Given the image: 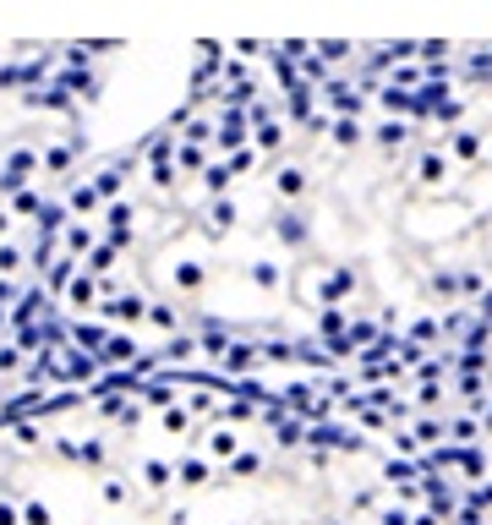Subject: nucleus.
Wrapping results in <instances>:
<instances>
[{
    "label": "nucleus",
    "mask_w": 492,
    "mask_h": 525,
    "mask_svg": "<svg viewBox=\"0 0 492 525\" xmlns=\"http://www.w3.org/2000/svg\"><path fill=\"white\" fill-rule=\"evenodd\" d=\"M214 126H219V137H214V148H219V154H236V148H246V115L236 110V104H225Z\"/></svg>",
    "instance_id": "1"
},
{
    "label": "nucleus",
    "mask_w": 492,
    "mask_h": 525,
    "mask_svg": "<svg viewBox=\"0 0 492 525\" xmlns=\"http://www.w3.org/2000/svg\"><path fill=\"white\" fill-rule=\"evenodd\" d=\"M274 236L279 241H285V247H307V236H312V230H307V214H301V208H285V214H279L274 219Z\"/></svg>",
    "instance_id": "4"
},
{
    "label": "nucleus",
    "mask_w": 492,
    "mask_h": 525,
    "mask_svg": "<svg viewBox=\"0 0 492 525\" xmlns=\"http://www.w3.org/2000/svg\"><path fill=\"white\" fill-rule=\"evenodd\" d=\"M175 159H181L186 170H208V154H203V143H186V137H181V148H175Z\"/></svg>",
    "instance_id": "19"
},
{
    "label": "nucleus",
    "mask_w": 492,
    "mask_h": 525,
    "mask_svg": "<svg viewBox=\"0 0 492 525\" xmlns=\"http://www.w3.org/2000/svg\"><path fill=\"white\" fill-rule=\"evenodd\" d=\"M460 290L465 296H482V274H460Z\"/></svg>",
    "instance_id": "44"
},
{
    "label": "nucleus",
    "mask_w": 492,
    "mask_h": 525,
    "mask_svg": "<svg viewBox=\"0 0 492 525\" xmlns=\"http://www.w3.org/2000/svg\"><path fill=\"white\" fill-rule=\"evenodd\" d=\"M104 219H110V230H126V225H132V208H126L121 197H115V203H110V214H104Z\"/></svg>",
    "instance_id": "32"
},
{
    "label": "nucleus",
    "mask_w": 492,
    "mask_h": 525,
    "mask_svg": "<svg viewBox=\"0 0 492 525\" xmlns=\"http://www.w3.org/2000/svg\"><path fill=\"white\" fill-rule=\"evenodd\" d=\"M225 367H230V372H246V367H252V345H236V350H230V361H225Z\"/></svg>",
    "instance_id": "40"
},
{
    "label": "nucleus",
    "mask_w": 492,
    "mask_h": 525,
    "mask_svg": "<svg viewBox=\"0 0 492 525\" xmlns=\"http://www.w3.org/2000/svg\"><path fill=\"white\" fill-rule=\"evenodd\" d=\"M318 50L328 55V61H345V55H350V44H345V39H318Z\"/></svg>",
    "instance_id": "39"
},
{
    "label": "nucleus",
    "mask_w": 492,
    "mask_h": 525,
    "mask_svg": "<svg viewBox=\"0 0 492 525\" xmlns=\"http://www.w3.org/2000/svg\"><path fill=\"white\" fill-rule=\"evenodd\" d=\"M323 99H328V110H334V115H361V110H367V99H361V88H356V83H345V77H334V83H323Z\"/></svg>",
    "instance_id": "2"
},
{
    "label": "nucleus",
    "mask_w": 492,
    "mask_h": 525,
    "mask_svg": "<svg viewBox=\"0 0 492 525\" xmlns=\"http://www.w3.org/2000/svg\"><path fill=\"white\" fill-rule=\"evenodd\" d=\"M39 165H44V154H33V148H11V154H6V170H17V175L39 170Z\"/></svg>",
    "instance_id": "15"
},
{
    "label": "nucleus",
    "mask_w": 492,
    "mask_h": 525,
    "mask_svg": "<svg viewBox=\"0 0 492 525\" xmlns=\"http://www.w3.org/2000/svg\"><path fill=\"white\" fill-rule=\"evenodd\" d=\"M219 137V126H208V121H192L186 126V143H214Z\"/></svg>",
    "instance_id": "31"
},
{
    "label": "nucleus",
    "mask_w": 492,
    "mask_h": 525,
    "mask_svg": "<svg viewBox=\"0 0 492 525\" xmlns=\"http://www.w3.org/2000/svg\"><path fill=\"white\" fill-rule=\"evenodd\" d=\"M432 290H438V296H454V290H460V279H454V274H432Z\"/></svg>",
    "instance_id": "41"
},
{
    "label": "nucleus",
    "mask_w": 492,
    "mask_h": 525,
    "mask_svg": "<svg viewBox=\"0 0 492 525\" xmlns=\"http://www.w3.org/2000/svg\"><path fill=\"white\" fill-rule=\"evenodd\" d=\"M115 252H121V247H110V241H104V247H93L88 252V268H93V274H104V268L115 263Z\"/></svg>",
    "instance_id": "26"
},
{
    "label": "nucleus",
    "mask_w": 492,
    "mask_h": 525,
    "mask_svg": "<svg viewBox=\"0 0 492 525\" xmlns=\"http://www.w3.org/2000/svg\"><path fill=\"white\" fill-rule=\"evenodd\" d=\"M252 279H257L263 290H279V268H274V263H252Z\"/></svg>",
    "instance_id": "29"
},
{
    "label": "nucleus",
    "mask_w": 492,
    "mask_h": 525,
    "mask_svg": "<svg viewBox=\"0 0 492 525\" xmlns=\"http://www.w3.org/2000/svg\"><path fill=\"white\" fill-rule=\"evenodd\" d=\"M454 154H460V159H476V154H482V137H476V132H460V137H454Z\"/></svg>",
    "instance_id": "27"
},
{
    "label": "nucleus",
    "mask_w": 492,
    "mask_h": 525,
    "mask_svg": "<svg viewBox=\"0 0 492 525\" xmlns=\"http://www.w3.org/2000/svg\"><path fill=\"white\" fill-rule=\"evenodd\" d=\"M22 268V252L17 247H6V241H0V274H17Z\"/></svg>",
    "instance_id": "37"
},
{
    "label": "nucleus",
    "mask_w": 492,
    "mask_h": 525,
    "mask_svg": "<svg viewBox=\"0 0 492 525\" xmlns=\"http://www.w3.org/2000/svg\"><path fill=\"white\" fill-rule=\"evenodd\" d=\"M17 301H22V296H17V285H11L6 274H0V307H17Z\"/></svg>",
    "instance_id": "42"
},
{
    "label": "nucleus",
    "mask_w": 492,
    "mask_h": 525,
    "mask_svg": "<svg viewBox=\"0 0 492 525\" xmlns=\"http://www.w3.org/2000/svg\"><path fill=\"white\" fill-rule=\"evenodd\" d=\"M416 175H421V186H443V175H449V159H443V154H427Z\"/></svg>",
    "instance_id": "14"
},
{
    "label": "nucleus",
    "mask_w": 492,
    "mask_h": 525,
    "mask_svg": "<svg viewBox=\"0 0 492 525\" xmlns=\"http://www.w3.org/2000/svg\"><path fill=\"white\" fill-rule=\"evenodd\" d=\"M6 230H11V214H0V241H6Z\"/></svg>",
    "instance_id": "45"
},
{
    "label": "nucleus",
    "mask_w": 492,
    "mask_h": 525,
    "mask_svg": "<svg viewBox=\"0 0 492 525\" xmlns=\"http://www.w3.org/2000/svg\"><path fill=\"white\" fill-rule=\"evenodd\" d=\"M318 329L328 334V340H334V334H345V312H339V307H328L323 318H318Z\"/></svg>",
    "instance_id": "28"
},
{
    "label": "nucleus",
    "mask_w": 492,
    "mask_h": 525,
    "mask_svg": "<svg viewBox=\"0 0 492 525\" xmlns=\"http://www.w3.org/2000/svg\"><path fill=\"white\" fill-rule=\"evenodd\" d=\"M279 197H285V203H301V197H307V170H296V165H285L279 170Z\"/></svg>",
    "instance_id": "8"
},
{
    "label": "nucleus",
    "mask_w": 492,
    "mask_h": 525,
    "mask_svg": "<svg viewBox=\"0 0 492 525\" xmlns=\"http://www.w3.org/2000/svg\"><path fill=\"white\" fill-rule=\"evenodd\" d=\"M252 148H257V154H274V148H285V126H279V121H263V126L252 132Z\"/></svg>",
    "instance_id": "10"
},
{
    "label": "nucleus",
    "mask_w": 492,
    "mask_h": 525,
    "mask_svg": "<svg viewBox=\"0 0 492 525\" xmlns=\"http://www.w3.org/2000/svg\"><path fill=\"white\" fill-rule=\"evenodd\" d=\"M55 83H61V88H72L77 93V99H99V77H93L88 72V66H66V72H55Z\"/></svg>",
    "instance_id": "6"
},
{
    "label": "nucleus",
    "mask_w": 492,
    "mask_h": 525,
    "mask_svg": "<svg viewBox=\"0 0 492 525\" xmlns=\"http://www.w3.org/2000/svg\"><path fill=\"white\" fill-rule=\"evenodd\" d=\"M11 208H17V214H33V219H39V208H44V197H39V192H33V186H22V192H17V197H11Z\"/></svg>",
    "instance_id": "24"
},
{
    "label": "nucleus",
    "mask_w": 492,
    "mask_h": 525,
    "mask_svg": "<svg viewBox=\"0 0 492 525\" xmlns=\"http://www.w3.org/2000/svg\"><path fill=\"white\" fill-rule=\"evenodd\" d=\"M460 115H465V99H443V104H438V121H443V126H454Z\"/></svg>",
    "instance_id": "34"
},
{
    "label": "nucleus",
    "mask_w": 492,
    "mask_h": 525,
    "mask_svg": "<svg viewBox=\"0 0 492 525\" xmlns=\"http://www.w3.org/2000/svg\"><path fill=\"white\" fill-rule=\"evenodd\" d=\"M252 165H257V148H236V154H230V170L236 175H246Z\"/></svg>",
    "instance_id": "35"
},
{
    "label": "nucleus",
    "mask_w": 492,
    "mask_h": 525,
    "mask_svg": "<svg viewBox=\"0 0 492 525\" xmlns=\"http://www.w3.org/2000/svg\"><path fill=\"white\" fill-rule=\"evenodd\" d=\"M148 318H154L159 329H175V312H170V307H148Z\"/></svg>",
    "instance_id": "43"
},
{
    "label": "nucleus",
    "mask_w": 492,
    "mask_h": 525,
    "mask_svg": "<svg viewBox=\"0 0 492 525\" xmlns=\"http://www.w3.org/2000/svg\"><path fill=\"white\" fill-rule=\"evenodd\" d=\"M378 104H383L389 115H410V104H416V88H405V83H394V77H389V83L378 88Z\"/></svg>",
    "instance_id": "7"
},
{
    "label": "nucleus",
    "mask_w": 492,
    "mask_h": 525,
    "mask_svg": "<svg viewBox=\"0 0 492 525\" xmlns=\"http://www.w3.org/2000/svg\"><path fill=\"white\" fill-rule=\"evenodd\" d=\"M22 186H28V175H17V170H0V192H6V197H17Z\"/></svg>",
    "instance_id": "36"
},
{
    "label": "nucleus",
    "mask_w": 492,
    "mask_h": 525,
    "mask_svg": "<svg viewBox=\"0 0 492 525\" xmlns=\"http://www.w3.org/2000/svg\"><path fill=\"white\" fill-rule=\"evenodd\" d=\"M334 143H339V148H356V143H361L356 115H339V121H334Z\"/></svg>",
    "instance_id": "16"
},
{
    "label": "nucleus",
    "mask_w": 492,
    "mask_h": 525,
    "mask_svg": "<svg viewBox=\"0 0 492 525\" xmlns=\"http://www.w3.org/2000/svg\"><path fill=\"white\" fill-rule=\"evenodd\" d=\"M318 83H307V77H301V83L296 88H290V104H285V115H290V121H301V126H307L312 121V104H318Z\"/></svg>",
    "instance_id": "5"
},
{
    "label": "nucleus",
    "mask_w": 492,
    "mask_h": 525,
    "mask_svg": "<svg viewBox=\"0 0 492 525\" xmlns=\"http://www.w3.org/2000/svg\"><path fill=\"white\" fill-rule=\"evenodd\" d=\"M372 143H383V148H389V154H394V148H400V143H410V132H405L400 121H389V126H378V137H372Z\"/></svg>",
    "instance_id": "22"
},
{
    "label": "nucleus",
    "mask_w": 492,
    "mask_h": 525,
    "mask_svg": "<svg viewBox=\"0 0 492 525\" xmlns=\"http://www.w3.org/2000/svg\"><path fill=\"white\" fill-rule=\"evenodd\" d=\"M0 323H11V312H6V307H0Z\"/></svg>",
    "instance_id": "47"
},
{
    "label": "nucleus",
    "mask_w": 492,
    "mask_h": 525,
    "mask_svg": "<svg viewBox=\"0 0 492 525\" xmlns=\"http://www.w3.org/2000/svg\"><path fill=\"white\" fill-rule=\"evenodd\" d=\"M345 290H356V274H350V268H334V274L323 279V301H339Z\"/></svg>",
    "instance_id": "13"
},
{
    "label": "nucleus",
    "mask_w": 492,
    "mask_h": 525,
    "mask_svg": "<svg viewBox=\"0 0 492 525\" xmlns=\"http://www.w3.org/2000/svg\"><path fill=\"white\" fill-rule=\"evenodd\" d=\"M230 181H236V170H230V159H225V165H208V170H203V186H208V192H214V197H225V192H230Z\"/></svg>",
    "instance_id": "12"
},
{
    "label": "nucleus",
    "mask_w": 492,
    "mask_h": 525,
    "mask_svg": "<svg viewBox=\"0 0 492 525\" xmlns=\"http://www.w3.org/2000/svg\"><path fill=\"white\" fill-rule=\"evenodd\" d=\"M175 279H181V290H197V285H203V268H197V263H181V268H175Z\"/></svg>",
    "instance_id": "33"
},
{
    "label": "nucleus",
    "mask_w": 492,
    "mask_h": 525,
    "mask_svg": "<svg viewBox=\"0 0 492 525\" xmlns=\"http://www.w3.org/2000/svg\"><path fill=\"white\" fill-rule=\"evenodd\" d=\"M72 159H77V148H72V143H66V148H44V170H55V175L72 170Z\"/></svg>",
    "instance_id": "20"
},
{
    "label": "nucleus",
    "mask_w": 492,
    "mask_h": 525,
    "mask_svg": "<svg viewBox=\"0 0 492 525\" xmlns=\"http://www.w3.org/2000/svg\"><path fill=\"white\" fill-rule=\"evenodd\" d=\"M66 252H93V230L88 225H66Z\"/></svg>",
    "instance_id": "21"
},
{
    "label": "nucleus",
    "mask_w": 492,
    "mask_h": 525,
    "mask_svg": "<svg viewBox=\"0 0 492 525\" xmlns=\"http://www.w3.org/2000/svg\"><path fill=\"white\" fill-rule=\"evenodd\" d=\"M154 186H175V159H154Z\"/></svg>",
    "instance_id": "38"
},
{
    "label": "nucleus",
    "mask_w": 492,
    "mask_h": 525,
    "mask_svg": "<svg viewBox=\"0 0 492 525\" xmlns=\"http://www.w3.org/2000/svg\"><path fill=\"white\" fill-rule=\"evenodd\" d=\"M104 312H110V318H126V323H137V318H143V296H121V301H115V307H104Z\"/></svg>",
    "instance_id": "18"
},
{
    "label": "nucleus",
    "mask_w": 492,
    "mask_h": 525,
    "mask_svg": "<svg viewBox=\"0 0 492 525\" xmlns=\"http://www.w3.org/2000/svg\"><path fill=\"white\" fill-rule=\"evenodd\" d=\"M66 296H72L77 307H88V301H93V274H77L72 285H66Z\"/></svg>",
    "instance_id": "25"
},
{
    "label": "nucleus",
    "mask_w": 492,
    "mask_h": 525,
    "mask_svg": "<svg viewBox=\"0 0 492 525\" xmlns=\"http://www.w3.org/2000/svg\"><path fill=\"white\" fill-rule=\"evenodd\" d=\"M443 99H454L449 83H443V77H427V83L416 88V104H410V115H416V121H427V115H438Z\"/></svg>",
    "instance_id": "3"
},
{
    "label": "nucleus",
    "mask_w": 492,
    "mask_h": 525,
    "mask_svg": "<svg viewBox=\"0 0 492 525\" xmlns=\"http://www.w3.org/2000/svg\"><path fill=\"white\" fill-rule=\"evenodd\" d=\"M77 345H82V350H88V345H93V350H104L110 340H104V329H88V323H77Z\"/></svg>",
    "instance_id": "30"
},
{
    "label": "nucleus",
    "mask_w": 492,
    "mask_h": 525,
    "mask_svg": "<svg viewBox=\"0 0 492 525\" xmlns=\"http://www.w3.org/2000/svg\"><path fill=\"white\" fill-rule=\"evenodd\" d=\"M66 219H72L66 203H44L39 208V236H66Z\"/></svg>",
    "instance_id": "9"
},
{
    "label": "nucleus",
    "mask_w": 492,
    "mask_h": 525,
    "mask_svg": "<svg viewBox=\"0 0 492 525\" xmlns=\"http://www.w3.org/2000/svg\"><path fill=\"white\" fill-rule=\"evenodd\" d=\"M482 312H492V290H487V296H482Z\"/></svg>",
    "instance_id": "46"
},
{
    "label": "nucleus",
    "mask_w": 492,
    "mask_h": 525,
    "mask_svg": "<svg viewBox=\"0 0 492 525\" xmlns=\"http://www.w3.org/2000/svg\"><path fill=\"white\" fill-rule=\"evenodd\" d=\"M93 186H99V197H104V203H115V197L126 192V175L110 165V170H99V175H93Z\"/></svg>",
    "instance_id": "11"
},
{
    "label": "nucleus",
    "mask_w": 492,
    "mask_h": 525,
    "mask_svg": "<svg viewBox=\"0 0 492 525\" xmlns=\"http://www.w3.org/2000/svg\"><path fill=\"white\" fill-rule=\"evenodd\" d=\"M104 203V197H99V186H77V192H72V208H77V214H93V208H99Z\"/></svg>",
    "instance_id": "23"
},
{
    "label": "nucleus",
    "mask_w": 492,
    "mask_h": 525,
    "mask_svg": "<svg viewBox=\"0 0 492 525\" xmlns=\"http://www.w3.org/2000/svg\"><path fill=\"white\" fill-rule=\"evenodd\" d=\"M208 219H214V236H225V230L236 225V203H230V197H214V214Z\"/></svg>",
    "instance_id": "17"
}]
</instances>
